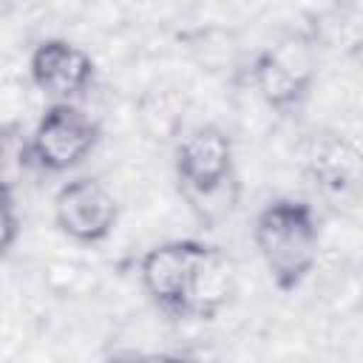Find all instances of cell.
Instances as JSON below:
<instances>
[{
	"label": "cell",
	"mask_w": 363,
	"mask_h": 363,
	"mask_svg": "<svg viewBox=\"0 0 363 363\" xmlns=\"http://www.w3.org/2000/svg\"><path fill=\"white\" fill-rule=\"evenodd\" d=\"M173 170L179 187L193 201L218 196L235 179V147L230 133L213 122L196 125L176 145Z\"/></svg>",
	"instance_id": "5"
},
{
	"label": "cell",
	"mask_w": 363,
	"mask_h": 363,
	"mask_svg": "<svg viewBox=\"0 0 363 363\" xmlns=\"http://www.w3.org/2000/svg\"><path fill=\"white\" fill-rule=\"evenodd\" d=\"M119 221V201L96 176L68 179L54 193V224L77 244L105 241Z\"/></svg>",
	"instance_id": "6"
},
{
	"label": "cell",
	"mask_w": 363,
	"mask_h": 363,
	"mask_svg": "<svg viewBox=\"0 0 363 363\" xmlns=\"http://www.w3.org/2000/svg\"><path fill=\"white\" fill-rule=\"evenodd\" d=\"M139 281L170 320H213L233 295L230 261L196 238L150 247L139 261Z\"/></svg>",
	"instance_id": "1"
},
{
	"label": "cell",
	"mask_w": 363,
	"mask_h": 363,
	"mask_svg": "<svg viewBox=\"0 0 363 363\" xmlns=\"http://www.w3.org/2000/svg\"><path fill=\"white\" fill-rule=\"evenodd\" d=\"M99 122L79 102H48L20 147V164L37 176H62L79 167L99 145Z\"/></svg>",
	"instance_id": "3"
},
{
	"label": "cell",
	"mask_w": 363,
	"mask_h": 363,
	"mask_svg": "<svg viewBox=\"0 0 363 363\" xmlns=\"http://www.w3.org/2000/svg\"><path fill=\"white\" fill-rule=\"evenodd\" d=\"M28 77L48 102H79L96 77V65L85 48L71 40H40L28 57Z\"/></svg>",
	"instance_id": "7"
},
{
	"label": "cell",
	"mask_w": 363,
	"mask_h": 363,
	"mask_svg": "<svg viewBox=\"0 0 363 363\" xmlns=\"http://www.w3.org/2000/svg\"><path fill=\"white\" fill-rule=\"evenodd\" d=\"M252 244L275 289L295 292L318 264L320 218L309 201L278 196L255 213Z\"/></svg>",
	"instance_id": "2"
},
{
	"label": "cell",
	"mask_w": 363,
	"mask_h": 363,
	"mask_svg": "<svg viewBox=\"0 0 363 363\" xmlns=\"http://www.w3.org/2000/svg\"><path fill=\"white\" fill-rule=\"evenodd\" d=\"M252 85L269 111L278 116H295L312 94L315 68L309 62L292 60L278 48H269L261 51L252 62Z\"/></svg>",
	"instance_id": "8"
},
{
	"label": "cell",
	"mask_w": 363,
	"mask_h": 363,
	"mask_svg": "<svg viewBox=\"0 0 363 363\" xmlns=\"http://www.w3.org/2000/svg\"><path fill=\"white\" fill-rule=\"evenodd\" d=\"M20 227H23V221L17 218V201H14L11 184L6 182L3 184V252L6 255L14 250L17 235H20Z\"/></svg>",
	"instance_id": "9"
},
{
	"label": "cell",
	"mask_w": 363,
	"mask_h": 363,
	"mask_svg": "<svg viewBox=\"0 0 363 363\" xmlns=\"http://www.w3.org/2000/svg\"><path fill=\"white\" fill-rule=\"evenodd\" d=\"M306 182L335 207L363 199V147L337 130H315L301 150Z\"/></svg>",
	"instance_id": "4"
}]
</instances>
